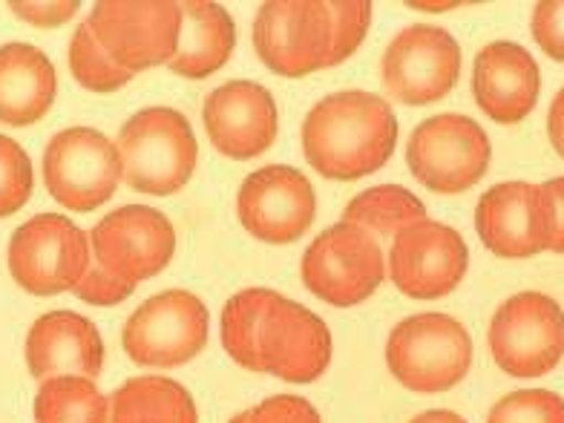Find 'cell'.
<instances>
[{
	"instance_id": "6",
	"label": "cell",
	"mask_w": 564,
	"mask_h": 423,
	"mask_svg": "<svg viewBox=\"0 0 564 423\" xmlns=\"http://www.w3.org/2000/svg\"><path fill=\"white\" fill-rule=\"evenodd\" d=\"M87 26L101 50L135 75L171 64L182 37V7L173 0H101Z\"/></svg>"
},
{
	"instance_id": "2",
	"label": "cell",
	"mask_w": 564,
	"mask_h": 423,
	"mask_svg": "<svg viewBox=\"0 0 564 423\" xmlns=\"http://www.w3.org/2000/svg\"><path fill=\"white\" fill-rule=\"evenodd\" d=\"M392 107L366 89H343L305 116L303 153L319 176L355 182L380 171L398 144Z\"/></svg>"
},
{
	"instance_id": "27",
	"label": "cell",
	"mask_w": 564,
	"mask_h": 423,
	"mask_svg": "<svg viewBox=\"0 0 564 423\" xmlns=\"http://www.w3.org/2000/svg\"><path fill=\"white\" fill-rule=\"evenodd\" d=\"M487 423H564V398L550 389H519L490 409Z\"/></svg>"
},
{
	"instance_id": "30",
	"label": "cell",
	"mask_w": 564,
	"mask_h": 423,
	"mask_svg": "<svg viewBox=\"0 0 564 423\" xmlns=\"http://www.w3.org/2000/svg\"><path fill=\"white\" fill-rule=\"evenodd\" d=\"M228 423H323L319 412L297 394H274L265 398L260 406H251L230 417Z\"/></svg>"
},
{
	"instance_id": "19",
	"label": "cell",
	"mask_w": 564,
	"mask_h": 423,
	"mask_svg": "<svg viewBox=\"0 0 564 423\" xmlns=\"http://www.w3.org/2000/svg\"><path fill=\"white\" fill-rule=\"evenodd\" d=\"M26 366L35 380L98 378L105 366V340L84 314L50 312L32 323L26 335Z\"/></svg>"
},
{
	"instance_id": "16",
	"label": "cell",
	"mask_w": 564,
	"mask_h": 423,
	"mask_svg": "<svg viewBox=\"0 0 564 423\" xmlns=\"http://www.w3.org/2000/svg\"><path fill=\"white\" fill-rule=\"evenodd\" d=\"M389 276L412 300H438L458 289L469 268L467 242L444 223L409 225L392 239Z\"/></svg>"
},
{
	"instance_id": "10",
	"label": "cell",
	"mask_w": 564,
	"mask_h": 423,
	"mask_svg": "<svg viewBox=\"0 0 564 423\" xmlns=\"http://www.w3.org/2000/svg\"><path fill=\"white\" fill-rule=\"evenodd\" d=\"M487 340L498 369L512 378H542L564 357L562 305L542 291H521L492 314Z\"/></svg>"
},
{
	"instance_id": "28",
	"label": "cell",
	"mask_w": 564,
	"mask_h": 423,
	"mask_svg": "<svg viewBox=\"0 0 564 423\" xmlns=\"http://www.w3.org/2000/svg\"><path fill=\"white\" fill-rule=\"evenodd\" d=\"M35 176L32 162L15 139L0 135V219L12 216L30 202Z\"/></svg>"
},
{
	"instance_id": "8",
	"label": "cell",
	"mask_w": 564,
	"mask_h": 423,
	"mask_svg": "<svg viewBox=\"0 0 564 423\" xmlns=\"http://www.w3.org/2000/svg\"><path fill=\"white\" fill-rule=\"evenodd\" d=\"M303 282L323 303L349 308L364 303L387 276L380 242L369 230L337 223L314 239L303 257Z\"/></svg>"
},
{
	"instance_id": "5",
	"label": "cell",
	"mask_w": 564,
	"mask_h": 423,
	"mask_svg": "<svg viewBox=\"0 0 564 423\" xmlns=\"http://www.w3.org/2000/svg\"><path fill=\"white\" fill-rule=\"evenodd\" d=\"M253 50L271 73L303 78L335 67V18L332 3L271 0L253 21Z\"/></svg>"
},
{
	"instance_id": "15",
	"label": "cell",
	"mask_w": 564,
	"mask_h": 423,
	"mask_svg": "<svg viewBox=\"0 0 564 423\" xmlns=\"http://www.w3.org/2000/svg\"><path fill=\"white\" fill-rule=\"evenodd\" d=\"M237 214L248 234L260 242L289 246L312 228L317 196L308 176H303L297 167L268 164L242 182Z\"/></svg>"
},
{
	"instance_id": "1",
	"label": "cell",
	"mask_w": 564,
	"mask_h": 423,
	"mask_svg": "<svg viewBox=\"0 0 564 423\" xmlns=\"http://www.w3.org/2000/svg\"><path fill=\"white\" fill-rule=\"evenodd\" d=\"M223 346L242 369L314 383L332 364L328 326L271 289H246L223 308Z\"/></svg>"
},
{
	"instance_id": "24",
	"label": "cell",
	"mask_w": 564,
	"mask_h": 423,
	"mask_svg": "<svg viewBox=\"0 0 564 423\" xmlns=\"http://www.w3.org/2000/svg\"><path fill=\"white\" fill-rule=\"evenodd\" d=\"M426 219V205L401 185L369 187L343 210V223L360 225L378 239H394L409 225Z\"/></svg>"
},
{
	"instance_id": "36",
	"label": "cell",
	"mask_w": 564,
	"mask_h": 423,
	"mask_svg": "<svg viewBox=\"0 0 564 423\" xmlns=\"http://www.w3.org/2000/svg\"><path fill=\"white\" fill-rule=\"evenodd\" d=\"M409 423H467L458 412H449V409H432V412H423V415L412 417Z\"/></svg>"
},
{
	"instance_id": "34",
	"label": "cell",
	"mask_w": 564,
	"mask_h": 423,
	"mask_svg": "<svg viewBox=\"0 0 564 423\" xmlns=\"http://www.w3.org/2000/svg\"><path fill=\"white\" fill-rule=\"evenodd\" d=\"M542 187L550 196V205H553V246H550V251L564 253V176L550 178Z\"/></svg>"
},
{
	"instance_id": "9",
	"label": "cell",
	"mask_w": 564,
	"mask_h": 423,
	"mask_svg": "<svg viewBox=\"0 0 564 423\" xmlns=\"http://www.w3.org/2000/svg\"><path fill=\"white\" fill-rule=\"evenodd\" d=\"M87 268L89 239L67 216L37 214L9 239L12 280L35 297L75 291Z\"/></svg>"
},
{
	"instance_id": "11",
	"label": "cell",
	"mask_w": 564,
	"mask_h": 423,
	"mask_svg": "<svg viewBox=\"0 0 564 423\" xmlns=\"http://www.w3.org/2000/svg\"><path fill=\"white\" fill-rule=\"evenodd\" d=\"M124 178L119 148L93 127H69L44 150L46 191L64 208L89 214L112 199Z\"/></svg>"
},
{
	"instance_id": "25",
	"label": "cell",
	"mask_w": 564,
	"mask_h": 423,
	"mask_svg": "<svg viewBox=\"0 0 564 423\" xmlns=\"http://www.w3.org/2000/svg\"><path fill=\"white\" fill-rule=\"evenodd\" d=\"M107 409L89 378H50L35 394V423H107Z\"/></svg>"
},
{
	"instance_id": "14",
	"label": "cell",
	"mask_w": 564,
	"mask_h": 423,
	"mask_svg": "<svg viewBox=\"0 0 564 423\" xmlns=\"http://www.w3.org/2000/svg\"><path fill=\"white\" fill-rule=\"evenodd\" d=\"M383 87L406 107L435 105L455 87L460 75V46L438 26H406L383 53Z\"/></svg>"
},
{
	"instance_id": "3",
	"label": "cell",
	"mask_w": 564,
	"mask_h": 423,
	"mask_svg": "<svg viewBox=\"0 0 564 423\" xmlns=\"http://www.w3.org/2000/svg\"><path fill=\"white\" fill-rule=\"evenodd\" d=\"M124 182L139 194L171 196L196 171V135L191 121L173 107H144L119 130Z\"/></svg>"
},
{
	"instance_id": "4",
	"label": "cell",
	"mask_w": 564,
	"mask_h": 423,
	"mask_svg": "<svg viewBox=\"0 0 564 423\" xmlns=\"http://www.w3.org/2000/svg\"><path fill=\"white\" fill-rule=\"evenodd\" d=\"M387 366L394 380L412 392H446L467 378L473 366V337L449 314H415L392 328Z\"/></svg>"
},
{
	"instance_id": "26",
	"label": "cell",
	"mask_w": 564,
	"mask_h": 423,
	"mask_svg": "<svg viewBox=\"0 0 564 423\" xmlns=\"http://www.w3.org/2000/svg\"><path fill=\"white\" fill-rule=\"evenodd\" d=\"M69 69H73L75 82L82 84L84 89H89V93H112V89H121L124 84L133 82V73L119 67L101 50L87 21L69 37Z\"/></svg>"
},
{
	"instance_id": "33",
	"label": "cell",
	"mask_w": 564,
	"mask_h": 423,
	"mask_svg": "<svg viewBox=\"0 0 564 423\" xmlns=\"http://www.w3.org/2000/svg\"><path fill=\"white\" fill-rule=\"evenodd\" d=\"M21 21L35 23V26H61L78 12V0L69 3H9Z\"/></svg>"
},
{
	"instance_id": "17",
	"label": "cell",
	"mask_w": 564,
	"mask_h": 423,
	"mask_svg": "<svg viewBox=\"0 0 564 423\" xmlns=\"http://www.w3.org/2000/svg\"><path fill=\"white\" fill-rule=\"evenodd\" d=\"M476 228L505 260H528L553 246V205L542 185L501 182L478 199Z\"/></svg>"
},
{
	"instance_id": "7",
	"label": "cell",
	"mask_w": 564,
	"mask_h": 423,
	"mask_svg": "<svg viewBox=\"0 0 564 423\" xmlns=\"http://www.w3.org/2000/svg\"><path fill=\"white\" fill-rule=\"evenodd\" d=\"M490 135L478 121L444 112L415 127L406 144V164L412 176L435 194H464L478 185L490 167Z\"/></svg>"
},
{
	"instance_id": "18",
	"label": "cell",
	"mask_w": 564,
	"mask_h": 423,
	"mask_svg": "<svg viewBox=\"0 0 564 423\" xmlns=\"http://www.w3.org/2000/svg\"><path fill=\"white\" fill-rule=\"evenodd\" d=\"M202 119L210 144L237 162L265 153L280 127L274 96L257 82H228L216 87L205 98Z\"/></svg>"
},
{
	"instance_id": "29",
	"label": "cell",
	"mask_w": 564,
	"mask_h": 423,
	"mask_svg": "<svg viewBox=\"0 0 564 423\" xmlns=\"http://www.w3.org/2000/svg\"><path fill=\"white\" fill-rule=\"evenodd\" d=\"M332 18H335V67L357 53L364 44L366 32L371 23L369 0H351V3H332Z\"/></svg>"
},
{
	"instance_id": "31",
	"label": "cell",
	"mask_w": 564,
	"mask_h": 423,
	"mask_svg": "<svg viewBox=\"0 0 564 423\" xmlns=\"http://www.w3.org/2000/svg\"><path fill=\"white\" fill-rule=\"evenodd\" d=\"M535 44L553 61L564 64V0H544L535 3L533 21H530Z\"/></svg>"
},
{
	"instance_id": "35",
	"label": "cell",
	"mask_w": 564,
	"mask_h": 423,
	"mask_svg": "<svg viewBox=\"0 0 564 423\" xmlns=\"http://www.w3.org/2000/svg\"><path fill=\"white\" fill-rule=\"evenodd\" d=\"M547 133H550V144H553L558 156L564 159V87L558 89L556 98H553V105H550Z\"/></svg>"
},
{
	"instance_id": "22",
	"label": "cell",
	"mask_w": 564,
	"mask_h": 423,
	"mask_svg": "<svg viewBox=\"0 0 564 423\" xmlns=\"http://www.w3.org/2000/svg\"><path fill=\"white\" fill-rule=\"evenodd\" d=\"M178 7H182V37L167 67L182 78L202 82L225 67L237 44V26L234 18L210 0H191Z\"/></svg>"
},
{
	"instance_id": "32",
	"label": "cell",
	"mask_w": 564,
	"mask_h": 423,
	"mask_svg": "<svg viewBox=\"0 0 564 423\" xmlns=\"http://www.w3.org/2000/svg\"><path fill=\"white\" fill-rule=\"evenodd\" d=\"M133 289L135 285L116 280L112 274H107L105 268L96 265V262H89L82 282L75 285V297L84 300V303L89 305H119L133 294Z\"/></svg>"
},
{
	"instance_id": "23",
	"label": "cell",
	"mask_w": 564,
	"mask_h": 423,
	"mask_svg": "<svg viewBox=\"0 0 564 423\" xmlns=\"http://www.w3.org/2000/svg\"><path fill=\"white\" fill-rule=\"evenodd\" d=\"M107 423H199L196 403L171 378H130L107 398Z\"/></svg>"
},
{
	"instance_id": "13",
	"label": "cell",
	"mask_w": 564,
	"mask_h": 423,
	"mask_svg": "<svg viewBox=\"0 0 564 423\" xmlns=\"http://www.w3.org/2000/svg\"><path fill=\"white\" fill-rule=\"evenodd\" d=\"M89 251L116 280L139 285L162 274L176 251L171 219L148 205H124L107 214L89 234Z\"/></svg>"
},
{
	"instance_id": "20",
	"label": "cell",
	"mask_w": 564,
	"mask_h": 423,
	"mask_svg": "<svg viewBox=\"0 0 564 423\" xmlns=\"http://www.w3.org/2000/svg\"><path fill=\"white\" fill-rule=\"evenodd\" d=\"M473 93H476V105L492 121L519 124L528 119L539 101L542 73L524 46L512 41H496L476 55Z\"/></svg>"
},
{
	"instance_id": "12",
	"label": "cell",
	"mask_w": 564,
	"mask_h": 423,
	"mask_svg": "<svg viewBox=\"0 0 564 423\" xmlns=\"http://www.w3.org/2000/svg\"><path fill=\"white\" fill-rule=\"evenodd\" d=\"M208 326L205 303L191 291L173 289L150 297L130 314L121 343L133 364L173 369L205 349Z\"/></svg>"
},
{
	"instance_id": "21",
	"label": "cell",
	"mask_w": 564,
	"mask_h": 423,
	"mask_svg": "<svg viewBox=\"0 0 564 423\" xmlns=\"http://www.w3.org/2000/svg\"><path fill=\"white\" fill-rule=\"evenodd\" d=\"M58 93L53 61L32 44L0 46V124L30 127L50 112Z\"/></svg>"
}]
</instances>
